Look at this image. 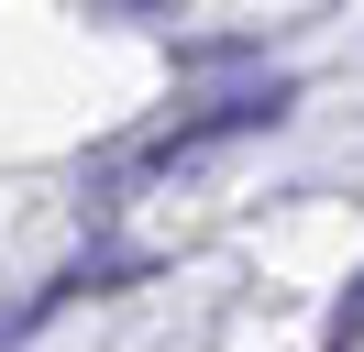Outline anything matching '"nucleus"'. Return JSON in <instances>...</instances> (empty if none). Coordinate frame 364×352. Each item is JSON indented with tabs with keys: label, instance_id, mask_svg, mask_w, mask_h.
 I'll use <instances>...</instances> for the list:
<instances>
[{
	"label": "nucleus",
	"instance_id": "obj_1",
	"mask_svg": "<svg viewBox=\"0 0 364 352\" xmlns=\"http://www.w3.org/2000/svg\"><path fill=\"white\" fill-rule=\"evenodd\" d=\"M331 341H364V286L342 297V319H331Z\"/></svg>",
	"mask_w": 364,
	"mask_h": 352
}]
</instances>
